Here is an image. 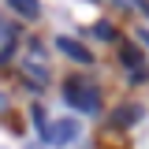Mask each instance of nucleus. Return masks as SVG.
Here are the masks:
<instances>
[{
    "instance_id": "nucleus-4",
    "label": "nucleus",
    "mask_w": 149,
    "mask_h": 149,
    "mask_svg": "<svg viewBox=\"0 0 149 149\" xmlns=\"http://www.w3.org/2000/svg\"><path fill=\"white\" fill-rule=\"evenodd\" d=\"M56 49L63 56H71L74 63H93V52L82 45V41H74V37H56Z\"/></svg>"
},
{
    "instance_id": "nucleus-11",
    "label": "nucleus",
    "mask_w": 149,
    "mask_h": 149,
    "mask_svg": "<svg viewBox=\"0 0 149 149\" xmlns=\"http://www.w3.org/2000/svg\"><path fill=\"white\" fill-rule=\"evenodd\" d=\"M142 11H146V15H149V4H142Z\"/></svg>"
},
{
    "instance_id": "nucleus-1",
    "label": "nucleus",
    "mask_w": 149,
    "mask_h": 149,
    "mask_svg": "<svg viewBox=\"0 0 149 149\" xmlns=\"http://www.w3.org/2000/svg\"><path fill=\"white\" fill-rule=\"evenodd\" d=\"M19 71H22V78H26L34 90H45V82H49V63H45V45H41V41H30V45H26V52L19 60Z\"/></svg>"
},
{
    "instance_id": "nucleus-12",
    "label": "nucleus",
    "mask_w": 149,
    "mask_h": 149,
    "mask_svg": "<svg viewBox=\"0 0 149 149\" xmlns=\"http://www.w3.org/2000/svg\"><path fill=\"white\" fill-rule=\"evenodd\" d=\"M26 149H41V146H26Z\"/></svg>"
},
{
    "instance_id": "nucleus-8",
    "label": "nucleus",
    "mask_w": 149,
    "mask_h": 149,
    "mask_svg": "<svg viewBox=\"0 0 149 149\" xmlns=\"http://www.w3.org/2000/svg\"><path fill=\"white\" fill-rule=\"evenodd\" d=\"M93 34H97V37H104V41H116V30H112L108 22H97V26H93Z\"/></svg>"
},
{
    "instance_id": "nucleus-2",
    "label": "nucleus",
    "mask_w": 149,
    "mask_h": 149,
    "mask_svg": "<svg viewBox=\"0 0 149 149\" xmlns=\"http://www.w3.org/2000/svg\"><path fill=\"white\" fill-rule=\"evenodd\" d=\"M63 97H67V104H71L74 112H86V116H93V112H101V93H97V86H90V82H67L63 86Z\"/></svg>"
},
{
    "instance_id": "nucleus-10",
    "label": "nucleus",
    "mask_w": 149,
    "mask_h": 149,
    "mask_svg": "<svg viewBox=\"0 0 149 149\" xmlns=\"http://www.w3.org/2000/svg\"><path fill=\"white\" fill-rule=\"evenodd\" d=\"M138 37H142V41H146V45H149V30H142V34H138Z\"/></svg>"
},
{
    "instance_id": "nucleus-6",
    "label": "nucleus",
    "mask_w": 149,
    "mask_h": 149,
    "mask_svg": "<svg viewBox=\"0 0 149 149\" xmlns=\"http://www.w3.org/2000/svg\"><path fill=\"white\" fill-rule=\"evenodd\" d=\"M138 116H142V108H138V104H134V108H119L116 112V123H119V127H130V123H138Z\"/></svg>"
},
{
    "instance_id": "nucleus-9",
    "label": "nucleus",
    "mask_w": 149,
    "mask_h": 149,
    "mask_svg": "<svg viewBox=\"0 0 149 149\" xmlns=\"http://www.w3.org/2000/svg\"><path fill=\"white\" fill-rule=\"evenodd\" d=\"M4 108H8V97H4V93H0V112H4Z\"/></svg>"
},
{
    "instance_id": "nucleus-3",
    "label": "nucleus",
    "mask_w": 149,
    "mask_h": 149,
    "mask_svg": "<svg viewBox=\"0 0 149 149\" xmlns=\"http://www.w3.org/2000/svg\"><path fill=\"white\" fill-rule=\"evenodd\" d=\"M74 138H78V119H49L45 130H41V142H45V146H52V149L71 146Z\"/></svg>"
},
{
    "instance_id": "nucleus-5",
    "label": "nucleus",
    "mask_w": 149,
    "mask_h": 149,
    "mask_svg": "<svg viewBox=\"0 0 149 149\" xmlns=\"http://www.w3.org/2000/svg\"><path fill=\"white\" fill-rule=\"evenodd\" d=\"M11 52H15V30L8 22H0V63H8Z\"/></svg>"
},
{
    "instance_id": "nucleus-7",
    "label": "nucleus",
    "mask_w": 149,
    "mask_h": 149,
    "mask_svg": "<svg viewBox=\"0 0 149 149\" xmlns=\"http://www.w3.org/2000/svg\"><path fill=\"white\" fill-rule=\"evenodd\" d=\"M11 11H19V15H26V19L37 15V8H34V4H26V0H11Z\"/></svg>"
}]
</instances>
